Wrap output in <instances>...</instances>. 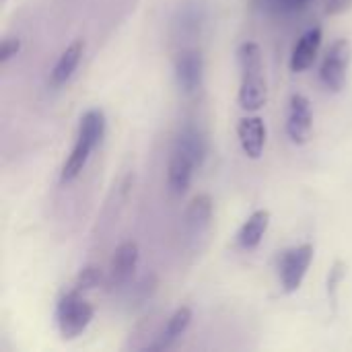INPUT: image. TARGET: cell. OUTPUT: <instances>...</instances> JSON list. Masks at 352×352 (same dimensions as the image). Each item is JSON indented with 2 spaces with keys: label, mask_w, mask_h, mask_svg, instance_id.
Instances as JSON below:
<instances>
[{
  "label": "cell",
  "mask_w": 352,
  "mask_h": 352,
  "mask_svg": "<svg viewBox=\"0 0 352 352\" xmlns=\"http://www.w3.org/2000/svg\"><path fill=\"white\" fill-rule=\"evenodd\" d=\"M93 148H95V146H93L89 140L76 136V142H74V146H72L68 159H66L64 165H62L60 184H70L72 179H76V177L80 175V171L85 169V165H87V161H89Z\"/></svg>",
  "instance_id": "14"
},
{
  "label": "cell",
  "mask_w": 352,
  "mask_h": 352,
  "mask_svg": "<svg viewBox=\"0 0 352 352\" xmlns=\"http://www.w3.org/2000/svg\"><path fill=\"white\" fill-rule=\"evenodd\" d=\"M237 136H239L243 153L250 159L256 161V159L262 157L264 144H266V126H264L262 118H258V116L241 118L239 124H237Z\"/></svg>",
  "instance_id": "9"
},
{
  "label": "cell",
  "mask_w": 352,
  "mask_h": 352,
  "mask_svg": "<svg viewBox=\"0 0 352 352\" xmlns=\"http://www.w3.org/2000/svg\"><path fill=\"white\" fill-rule=\"evenodd\" d=\"M93 305L80 295V291L72 289L64 293L56 303V326L62 338L72 340L80 336L93 322Z\"/></svg>",
  "instance_id": "2"
},
{
  "label": "cell",
  "mask_w": 352,
  "mask_h": 352,
  "mask_svg": "<svg viewBox=\"0 0 352 352\" xmlns=\"http://www.w3.org/2000/svg\"><path fill=\"white\" fill-rule=\"evenodd\" d=\"M190 324H192V309L190 307H177L169 316L167 324L157 334V342L148 351H165V349L173 346L184 336V332L190 328Z\"/></svg>",
  "instance_id": "11"
},
{
  "label": "cell",
  "mask_w": 352,
  "mask_h": 352,
  "mask_svg": "<svg viewBox=\"0 0 352 352\" xmlns=\"http://www.w3.org/2000/svg\"><path fill=\"white\" fill-rule=\"evenodd\" d=\"M175 146L182 148L184 153H188L194 163L200 167L206 159V153H208V142H206V136L200 128L196 126H186L179 136L175 138Z\"/></svg>",
  "instance_id": "15"
},
{
  "label": "cell",
  "mask_w": 352,
  "mask_h": 352,
  "mask_svg": "<svg viewBox=\"0 0 352 352\" xmlns=\"http://www.w3.org/2000/svg\"><path fill=\"white\" fill-rule=\"evenodd\" d=\"M204 58L198 50H184L175 58V78L184 93L192 95L202 85Z\"/></svg>",
  "instance_id": "7"
},
{
  "label": "cell",
  "mask_w": 352,
  "mask_h": 352,
  "mask_svg": "<svg viewBox=\"0 0 352 352\" xmlns=\"http://www.w3.org/2000/svg\"><path fill=\"white\" fill-rule=\"evenodd\" d=\"M270 225V212L268 210H256L239 229L237 233V245L241 250H254L262 243L266 231Z\"/></svg>",
  "instance_id": "12"
},
{
  "label": "cell",
  "mask_w": 352,
  "mask_h": 352,
  "mask_svg": "<svg viewBox=\"0 0 352 352\" xmlns=\"http://www.w3.org/2000/svg\"><path fill=\"white\" fill-rule=\"evenodd\" d=\"M105 130H107L105 113L101 109H89L78 122V134L76 136L89 140L93 146H99L103 136H105Z\"/></svg>",
  "instance_id": "17"
},
{
  "label": "cell",
  "mask_w": 352,
  "mask_h": 352,
  "mask_svg": "<svg viewBox=\"0 0 352 352\" xmlns=\"http://www.w3.org/2000/svg\"><path fill=\"white\" fill-rule=\"evenodd\" d=\"M351 58L352 45L349 39L334 41L332 47L326 52V58H324L322 68H320V80H322V85L328 91H332V93H340L342 91V87L346 82Z\"/></svg>",
  "instance_id": "4"
},
{
  "label": "cell",
  "mask_w": 352,
  "mask_h": 352,
  "mask_svg": "<svg viewBox=\"0 0 352 352\" xmlns=\"http://www.w3.org/2000/svg\"><path fill=\"white\" fill-rule=\"evenodd\" d=\"M138 260H140V252H138V243L136 241H124L111 262H109V272H107V291H116V289H122L124 285L130 283V278L134 276V270L138 266Z\"/></svg>",
  "instance_id": "5"
},
{
  "label": "cell",
  "mask_w": 352,
  "mask_h": 352,
  "mask_svg": "<svg viewBox=\"0 0 352 352\" xmlns=\"http://www.w3.org/2000/svg\"><path fill=\"white\" fill-rule=\"evenodd\" d=\"M344 274H346V266L342 262H336L334 268L330 270V276H328V293H330V299H332L334 305H336V297H338V285L342 283Z\"/></svg>",
  "instance_id": "19"
},
{
  "label": "cell",
  "mask_w": 352,
  "mask_h": 352,
  "mask_svg": "<svg viewBox=\"0 0 352 352\" xmlns=\"http://www.w3.org/2000/svg\"><path fill=\"white\" fill-rule=\"evenodd\" d=\"M21 50V39L19 37H4L0 43V62H8L10 58H14Z\"/></svg>",
  "instance_id": "20"
},
{
  "label": "cell",
  "mask_w": 352,
  "mask_h": 352,
  "mask_svg": "<svg viewBox=\"0 0 352 352\" xmlns=\"http://www.w3.org/2000/svg\"><path fill=\"white\" fill-rule=\"evenodd\" d=\"M101 283H103V272H101V268L89 264V266H85V268L78 272V276H76V280H74V289L80 291V293H85V291L97 289Z\"/></svg>",
  "instance_id": "18"
},
{
  "label": "cell",
  "mask_w": 352,
  "mask_h": 352,
  "mask_svg": "<svg viewBox=\"0 0 352 352\" xmlns=\"http://www.w3.org/2000/svg\"><path fill=\"white\" fill-rule=\"evenodd\" d=\"M311 0H283L280 12H301L309 6Z\"/></svg>",
  "instance_id": "22"
},
{
  "label": "cell",
  "mask_w": 352,
  "mask_h": 352,
  "mask_svg": "<svg viewBox=\"0 0 352 352\" xmlns=\"http://www.w3.org/2000/svg\"><path fill=\"white\" fill-rule=\"evenodd\" d=\"M320 47H322V27L307 29L293 47L291 62H289L291 70L293 72H305L307 68H311L316 58H318Z\"/></svg>",
  "instance_id": "10"
},
{
  "label": "cell",
  "mask_w": 352,
  "mask_h": 352,
  "mask_svg": "<svg viewBox=\"0 0 352 352\" xmlns=\"http://www.w3.org/2000/svg\"><path fill=\"white\" fill-rule=\"evenodd\" d=\"M82 54H85V41H82V39L72 41V43L62 52V56L58 58L56 66L52 68V82H54L56 87H60V85H64V82H68V80L72 78L74 70H76L78 64H80Z\"/></svg>",
  "instance_id": "13"
},
{
  "label": "cell",
  "mask_w": 352,
  "mask_h": 352,
  "mask_svg": "<svg viewBox=\"0 0 352 352\" xmlns=\"http://www.w3.org/2000/svg\"><path fill=\"white\" fill-rule=\"evenodd\" d=\"M352 6V0H326L328 14H342Z\"/></svg>",
  "instance_id": "21"
},
{
  "label": "cell",
  "mask_w": 352,
  "mask_h": 352,
  "mask_svg": "<svg viewBox=\"0 0 352 352\" xmlns=\"http://www.w3.org/2000/svg\"><path fill=\"white\" fill-rule=\"evenodd\" d=\"M196 167L198 165L188 153L173 146L171 157H169V167H167V188L173 196H184L190 190Z\"/></svg>",
  "instance_id": "8"
},
{
  "label": "cell",
  "mask_w": 352,
  "mask_h": 352,
  "mask_svg": "<svg viewBox=\"0 0 352 352\" xmlns=\"http://www.w3.org/2000/svg\"><path fill=\"white\" fill-rule=\"evenodd\" d=\"M237 60L241 68V82H239V105L248 111H258L266 105L268 89L264 78V64H262V50L256 41H245L237 50Z\"/></svg>",
  "instance_id": "1"
},
{
  "label": "cell",
  "mask_w": 352,
  "mask_h": 352,
  "mask_svg": "<svg viewBox=\"0 0 352 352\" xmlns=\"http://www.w3.org/2000/svg\"><path fill=\"white\" fill-rule=\"evenodd\" d=\"M314 260V245L303 243V245H295L287 252H283L280 260H278V276H280V285L283 291L287 295L297 293L303 285V278L311 266Z\"/></svg>",
  "instance_id": "3"
},
{
  "label": "cell",
  "mask_w": 352,
  "mask_h": 352,
  "mask_svg": "<svg viewBox=\"0 0 352 352\" xmlns=\"http://www.w3.org/2000/svg\"><path fill=\"white\" fill-rule=\"evenodd\" d=\"M314 132V113H311V103L305 95L295 93L289 103V113H287V134L291 142L295 144H305L311 138Z\"/></svg>",
  "instance_id": "6"
},
{
  "label": "cell",
  "mask_w": 352,
  "mask_h": 352,
  "mask_svg": "<svg viewBox=\"0 0 352 352\" xmlns=\"http://www.w3.org/2000/svg\"><path fill=\"white\" fill-rule=\"evenodd\" d=\"M210 221H212V200L208 194H200L190 202L186 210V225L190 231L202 233L204 229H208Z\"/></svg>",
  "instance_id": "16"
}]
</instances>
